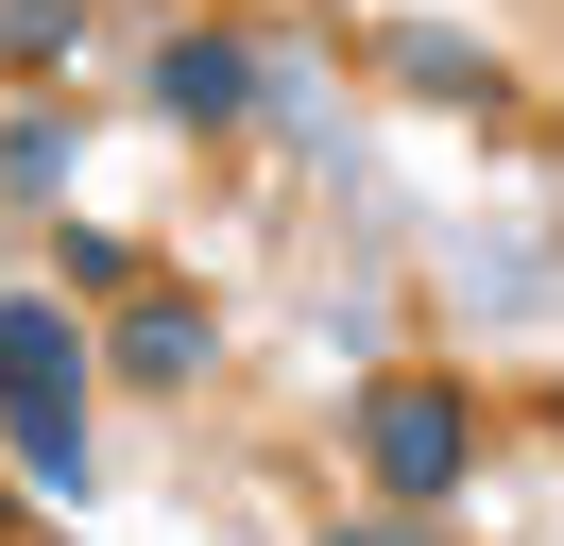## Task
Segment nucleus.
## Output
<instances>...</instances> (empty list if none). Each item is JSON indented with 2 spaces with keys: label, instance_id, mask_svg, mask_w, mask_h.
Instances as JSON below:
<instances>
[{
  "label": "nucleus",
  "instance_id": "nucleus-6",
  "mask_svg": "<svg viewBox=\"0 0 564 546\" xmlns=\"http://www.w3.org/2000/svg\"><path fill=\"white\" fill-rule=\"evenodd\" d=\"M52 273H69V291H138V273H154V239H120V222H52Z\"/></svg>",
  "mask_w": 564,
  "mask_h": 546
},
{
  "label": "nucleus",
  "instance_id": "nucleus-2",
  "mask_svg": "<svg viewBox=\"0 0 564 546\" xmlns=\"http://www.w3.org/2000/svg\"><path fill=\"white\" fill-rule=\"evenodd\" d=\"M86 375H104V341H86L69 307L0 291V444H18V478H52V495H86Z\"/></svg>",
  "mask_w": 564,
  "mask_h": 546
},
{
  "label": "nucleus",
  "instance_id": "nucleus-1",
  "mask_svg": "<svg viewBox=\"0 0 564 546\" xmlns=\"http://www.w3.org/2000/svg\"><path fill=\"white\" fill-rule=\"evenodd\" d=\"M343 444H359V478H377L393 512H462V478L496 461V410L462 393V375H427V359H393V375H359V410H343Z\"/></svg>",
  "mask_w": 564,
  "mask_h": 546
},
{
  "label": "nucleus",
  "instance_id": "nucleus-4",
  "mask_svg": "<svg viewBox=\"0 0 564 546\" xmlns=\"http://www.w3.org/2000/svg\"><path fill=\"white\" fill-rule=\"evenodd\" d=\"M154 120H188V136H223V120H257V52L223 18H188V34H154Z\"/></svg>",
  "mask_w": 564,
  "mask_h": 546
},
{
  "label": "nucleus",
  "instance_id": "nucleus-10",
  "mask_svg": "<svg viewBox=\"0 0 564 546\" xmlns=\"http://www.w3.org/2000/svg\"><path fill=\"white\" fill-rule=\"evenodd\" d=\"M86 18H104V0H86Z\"/></svg>",
  "mask_w": 564,
  "mask_h": 546
},
{
  "label": "nucleus",
  "instance_id": "nucleus-3",
  "mask_svg": "<svg viewBox=\"0 0 564 546\" xmlns=\"http://www.w3.org/2000/svg\"><path fill=\"white\" fill-rule=\"evenodd\" d=\"M104 375H120V393H206V375H223V307L172 291V273H138L120 325H104Z\"/></svg>",
  "mask_w": 564,
  "mask_h": 546
},
{
  "label": "nucleus",
  "instance_id": "nucleus-7",
  "mask_svg": "<svg viewBox=\"0 0 564 546\" xmlns=\"http://www.w3.org/2000/svg\"><path fill=\"white\" fill-rule=\"evenodd\" d=\"M393 68H411L427 102H496V52H462V34H393Z\"/></svg>",
  "mask_w": 564,
  "mask_h": 546
},
{
  "label": "nucleus",
  "instance_id": "nucleus-9",
  "mask_svg": "<svg viewBox=\"0 0 564 546\" xmlns=\"http://www.w3.org/2000/svg\"><path fill=\"white\" fill-rule=\"evenodd\" d=\"M0 546H18V478H0Z\"/></svg>",
  "mask_w": 564,
  "mask_h": 546
},
{
  "label": "nucleus",
  "instance_id": "nucleus-8",
  "mask_svg": "<svg viewBox=\"0 0 564 546\" xmlns=\"http://www.w3.org/2000/svg\"><path fill=\"white\" fill-rule=\"evenodd\" d=\"M325 546H445V529H427V512H393V495H377V512H359V529H325Z\"/></svg>",
  "mask_w": 564,
  "mask_h": 546
},
{
  "label": "nucleus",
  "instance_id": "nucleus-5",
  "mask_svg": "<svg viewBox=\"0 0 564 546\" xmlns=\"http://www.w3.org/2000/svg\"><path fill=\"white\" fill-rule=\"evenodd\" d=\"M69 154H86V102L69 86H18V102H0V205H52Z\"/></svg>",
  "mask_w": 564,
  "mask_h": 546
},
{
  "label": "nucleus",
  "instance_id": "nucleus-11",
  "mask_svg": "<svg viewBox=\"0 0 564 546\" xmlns=\"http://www.w3.org/2000/svg\"><path fill=\"white\" fill-rule=\"evenodd\" d=\"M547 427H564V410H547Z\"/></svg>",
  "mask_w": 564,
  "mask_h": 546
}]
</instances>
